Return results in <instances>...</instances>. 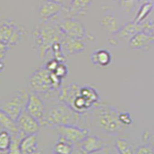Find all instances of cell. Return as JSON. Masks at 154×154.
<instances>
[{
    "mask_svg": "<svg viewBox=\"0 0 154 154\" xmlns=\"http://www.w3.org/2000/svg\"><path fill=\"white\" fill-rule=\"evenodd\" d=\"M80 94L91 105L94 106L99 100V94L94 87L91 86H83L80 88Z\"/></svg>",
    "mask_w": 154,
    "mask_h": 154,
    "instance_id": "cell-22",
    "label": "cell"
},
{
    "mask_svg": "<svg viewBox=\"0 0 154 154\" xmlns=\"http://www.w3.org/2000/svg\"><path fill=\"white\" fill-rule=\"evenodd\" d=\"M116 147L119 154H136L134 146L126 139H118L116 141Z\"/></svg>",
    "mask_w": 154,
    "mask_h": 154,
    "instance_id": "cell-24",
    "label": "cell"
},
{
    "mask_svg": "<svg viewBox=\"0 0 154 154\" xmlns=\"http://www.w3.org/2000/svg\"><path fill=\"white\" fill-rule=\"evenodd\" d=\"M111 54L105 49H98L93 53V55L91 57V63L94 66H107L111 63Z\"/></svg>",
    "mask_w": 154,
    "mask_h": 154,
    "instance_id": "cell-20",
    "label": "cell"
},
{
    "mask_svg": "<svg viewBox=\"0 0 154 154\" xmlns=\"http://www.w3.org/2000/svg\"><path fill=\"white\" fill-rule=\"evenodd\" d=\"M151 21H144L143 23H136V22H129L125 24L123 27H122L115 34L116 36L122 38H125V40H130L133 36L136 35L139 32L146 31L147 32L149 25H150Z\"/></svg>",
    "mask_w": 154,
    "mask_h": 154,
    "instance_id": "cell-12",
    "label": "cell"
},
{
    "mask_svg": "<svg viewBox=\"0 0 154 154\" xmlns=\"http://www.w3.org/2000/svg\"><path fill=\"white\" fill-rule=\"evenodd\" d=\"M51 154H56V153H54V152H53V153H51Z\"/></svg>",
    "mask_w": 154,
    "mask_h": 154,
    "instance_id": "cell-36",
    "label": "cell"
},
{
    "mask_svg": "<svg viewBox=\"0 0 154 154\" xmlns=\"http://www.w3.org/2000/svg\"><path fill=\"white\" fill-rule=\"evenodd\" d=\"M79 144L81 148L88 154L97 152L104 147L102 141L94 135H88Z\"/></svg>",
    "mask_w": 154,
    "mask_h": 154,
    "instance_id": "cell-15",
    "label": "cell"
},
{
    "mask_svg": "<svg viewBox=\"0 0 154 154\" xmlns=\"http://www.w3.org/2000/svg\"><path fill=\"white\" fill-rule=\"evenodd\" d=\"M81 115L69 105L59 101L46 108V125L54 127L66 124L77 125L81 119Z\"/></svg>",
    "mask_w": 154,
    "mask_h": 154,
    "instance_id": "cell-3",
    "label": "cell"
},
{
    "mask_svg": "<svg viewBox=\"0 0 154 154\" xmlns=\"http://www.w3.org/2000/svg\"><path fill=\"white\" fill-rule=\"evenodd\" d=\"M71 154H88V153L84 151L83 149L81 148V146H78V147H74L73 151H72Z\"/></svg>",
    "mask_w": 154,
    "mask_h": 154,
    "instance_id": "cell-32",
    "label": "cell"
},
{
    "mask_svg": "<svg viewBox=\"0 0 154 154\" xmlns=\"http://www.w3.org/2000/svg\"><path fill=\"white\" fill-rule=\"evenodd\" d=\"M154 42V38L149 33L143 31L139 32L129 40V46L134 50L143 49Z\"/></svg>",
    "mask_w": 154,
    "mask_h": 154,
    "instance_id": "cell-14",
    "label": "cell"
},
{
    "mask_svg": "<svg viewBox=\"0 0 154 154\" xmlns=\"http://www.w3.org/2000/svg\"><path fill=\"white\" fill-rule=\"evenodd\" d=\"M61 62H59L58 60L54 59V58H51L50 60H48L46 62V64H45V66L47 67L48 69H49L50 71H54L56 69V67L58 66V65L60 64Z\"/></svg>",
    "mask_w": 154,
    "mask_h": 154,
    "instance_id": "cell-29",
    "label": "cell"
},
{
    "mask_svg": "<svg viewBox=\"0 0 154 154\" xmlns=\"http://www.w3.org/2000/svg\"><path fill=\"white\" fill-rule=\"evenodd\" d=\"M119 119H120V122H122L126 127L129 126V125H131L132 122H133L131 115H130L128 112H123V111H120V113H119Z\"/></svg>",
    "mask_w": 154,
    "mask_h": 154,
    "instance_id": "cell-28",
    "label": "cell"
},
{
    "mask_svg": "<svg viewBox=\"0 0 154 154\" xmlns=\"http://www.w3.org/2000/svg\"><path fill=\"white\" fill-rule=\"evenodd\" d=\"M12 141V134L2 129L1 134H0V150H1V153H9Z\"/></svg>",
    "mask_w": 154,
    "mask_h": 154,
    "instance_id": "cell-25",
    "label": "cell"
},
{
    "mask_svg": "<svg viewBox=\"0 0 154 154\" xmlns=\"http://www.w3.org/2000/svg\"><path fill=\"white\" fill-rule=\"evenodd\" d=\"M136 154H154V151L150 146H142L136 149Z\"/></svg>",
    "mask_w": 154,
    "mask_h": 154,
    "instance_id": "cell-30",
    "label": "cell"
},
{
    "mask_svg": "<svg viewBox=\"0 0 154 154\" xmlns=\"http://www.w3.org/2000/svg\"><path fill=\"white\" fill-rule=\"evenodd\" d=\"M61 43L65 54H69V55L79 54V53H82L85 49V43L83 40H80V38H70L63 35Z\"/></svg>",
    "mask_w": 154,
    "mask_h": 154,
    "instance_id": "cell-13",
    "label": "cell"
},
{
    "mask_svg": "<svg viewBox=\"0 0 154 154\" xmlns=\"http://www.w3.org/2000/svg\"><path fill=\"white\" fill-rule=\"evenodd\" d=\"M136 1L137 0H119V4L122 6V9L127 14L133 9Z\"/></svg>",
    "mask_w": 154,
    "mask_h": 154,
    "instance_id": "cell-27",
    "label": "cell"
},
{
    "mask_svg": "<svg viewBox=\"0 0 154 154\" xmlns=\"http://www.w3.org/2000/svg\"><path fill=\"white\" fill-rule=\"evenodd\" d=\"M58 25H59L60 30L64 36L80 38V40H84V38H88L84 24L72 17H66L64 18L59 17L58 18Z\"/></svg>",
    "mask_w": 154,
    "mask_h": 154,
    "instance_id": "cell-7",
    "label": "cell"
},
{
    "mask_svg": "<svg viewBox=\"0 0 154 154\" xmlns=\"http://www.w3.org/2000/svg\"><path fill=\"white\" fill-rule=\"evenodd\" d=\"M120 111L111 106H98L94 109V117L101 130L109 134L120 132L126 126L119 119Z\"/></svg>",
    "mask_w": 154,
    "mask_h": 154,
    "instance_id": "cell-4",
    "label": "cell"
},
{
    "mask_svg": "<svg viewBox=\"0 0 154 154\" xmlns=\"http://www.w3.org/2000/svg\"><path fill=\"white\" fill-rule=\"evenodd\" d=\"M147 33H149L150 35L154 38V21L150 22V25H149V28L147 30Z\"/></svg>",
    "mask_w": 154,
    "mask_h": 154,
    "instance_id": "cell-34",
    "label": "cell"
},
{
    "mask_svg": "<svg viewBox=\"0 0 154 154\" xmlns=\"http://www.w3.org/2000/svg\"><path fill=\"white\" fill-rule=\"evenodd\" d=\"M73 149V143L60 136L53 148V152L56 154H71Z\"/></svg>",
    "mask_w": 154,
    "mask_h": 154,
    "instance_id": "cell-21",
    "label": "cell"
},
{
    "mask_svg": "<svg viewBox=\"0 0 154 154\" xmlns=\"http://www.w3.org/2000/svg\"><path fill=\"white\" fill-rule=\"evenodd\" d=\"M29 94L30 93H28L25 89L17 91L14 94L1 101L0 110L10 116L13 119L17 120L21 113L26 109Z\"/></svg>",
    "mask_w": 154,
    "mask_h": 154,
    "instance_id": "cell-6",
    "label": "cell"
},
{
    "mask_svg": "<svg viewBox=\"0 0 154 154\" xmlns=\"http://www.w3.org/2000/svg\"><path fill=\"white\" fill-rule=\"evenodd\" d=\"M52 72H54V73L58 77H59V78H61L63 80L67 74V67H66V66L64 64V63H60V64L58 65V66L56 67V69L54 71H52Z\"/></svg>",
    "mask_w": 154,
    "mask_h": 154,
    "instance_id": "cell-26",
    "label": "cell"
},
{
    "mask_svg": "<svg viewBox=\"0 0 154 154\" xmlns=\"http://www.w3.org/2000/svg\"><path fill=\"white\" fill-rule=\"evenodd\" d=\"M25 110L33 116L41 125H46V105L40 94L31 91Z\"/></svg>",
    "mask_w": 154,
    "mask_h": 154,
    "instance_id": "cell-9",
    "label": "cell"
},
{
    "mask_svg": "<svg viewBox=\"0 0 154 154\" xmlns=\"http://www.w3.org/2000/svg\"><path fill=\"white\" fill-rule=\"evenodd\" d=\"M20 149L22 154H35L38 150V142L36 134L27 135L21 140Z\"/></svg>",
    "mask_w": 154,
    "mask_h": 154,
    "instance_id": "cell-18",
    "label": "cell"
},
{
    "mask_svg": "<svg viewBox=\"0 0 154 154\" xmlns=\"http://www.w3.org/2000/svg\"><path fill=\"white\" fill-rule=\"evenodd\" d=\"M93 154H112L111 153V151L109 150V148H107V147H103L101 150H99V151H97V152H94V153H93Z\"/></svg>",
    "mask_w": 154,
    "mask_h": 154,
    "instance_id": "cell-33",
    "label": "cell"
},
{
    "mask_svg": "<svg viewBox=\"0 0 154 154\" xmlns=\"http://www.w3.org/2000/svg\"><path fill=\"white\" fill-rule=\"evenodd\" d=\"M63 34L58 25V18L49 21H41L33 32L34 48L42 59L51 53V48L56 42H61Z\"/></svg>",
    "mask_w": 154,
    "mask_h": 154,
    "instance_id": "cell-1",
    "label": "cell"
},
{
    "mask_svg": "<svg viewBox=\"0 0 154 154\" xmlns=\"http://www.w3.org/2000/svg\"><path fill=\"white\" fill-rule=\"evenodd\" d=\"M50 1L56 2V3H59V4L63 5L64 7L69 8V5H70L71 0H50Z\"/></svg>",
    "mask_w": 154,
    "mask_h": 154,
    "instance_id": "cell-31",
    "label": "cell"
},
{
    "mask_svg": "<svg viewBox=\"0 0 154 154\" xmlns=\"http://www.w3.org/2000/svg\"><path fill=\"white\" fill-rule=\"evenodd\" d=\"M148 141L150 142V143L152 144V146H154V132L151 133L150 135H149V137H148Z\"/></svg>",
    "mask_w": 154,
    "mask_h": 154,
    "instance_id": "cell-35",
    "label": "cell"
},
{
    "mask_svg": "<svg viewBox=\"0 0 154 154\" xmlns=\"http://www.w3.org/2000/svg\"><path fill=\"white\" fill-rule=\"evenodd\" d=\"M59 136L69 140L73 143H80L89 135V129L81 128L78 125H59L56 126Z\"/></svg>",
    "mask_w": 154,
    "mask_h": 154,
    "instance_id": "cell-10",
    "label": "cell"
},
{
    "mask_svg": "<svg viewBox=\"0 0 154 154\" xmlns=\"http://www.w3.org/2000/svg\"><path fill=\"white\" fill-rule=\"evenodd\" d=\"M17 126L21 132L26 135L37 134L40 129L41 124L38 120L29 114L26 110H24L17 119Z\"/></svg>",
    "mask_w": 154,
    "mask_h": 154,
    "instance_id": "cell-11",
    "label": "cell"
},
{
    "mask_svg": "<svg viewBox=\"0 0 154 154\" xmlns=\"http://www.w3.org/2000/svg\"><path fill=\"white\" fill-rule=\"evenodd\" d=\"M91 2V0H71L69 7L67 8V17L83 16L88 12Z\"/></svg>",
    "mask_w": 154,
    "mask_h": 154,
    "instance_id": "cell-16",
    "label": "cell"
},
{
    "mask_svg": "<svg viewBox=\"0 0 154 154\" xmlns=\"http://www.w3.org/2000/svg\"><path fill=\"white\" fill-rule=\"evenodd\" d=\"M26 30L22 25L11 18L2 19L0 23V43L9 49L16 46L25 36Z\"/></svg>",
    "mask_w": 154,
    "mask_h": 154,
    "instance_id": "cell-5",
    "label": "cell"
},
{
    "mask_svg": "<svg viewBox=\"0 0 154 154\" xmlns=\"http://www.w3.org/2000/svg\"><path fill=\"white\" fill-rule=\"evenodd\" d=\"M66 8L63 5L50 0H42L38 5V17L41 21H49L60 16L66 17Z\"/></svg>",
    "mask_w": 154,
    "mask_h": 154,
    "instance_id": "cell-8",
    "label": "cell"
},
{
    "mask_svg": "<svg viewBox=\"0 0 154 154\" xmlns=\"http://www.w3.org/2000/svg\"><path fill=\"white\" fill-rule=\"evenodd\" d=\"M153 9V3L151 1H146L142 4V6L140 7L138 13L136 14V17L134 18V22L136 23H143L146 21V18L151 12Z\"/></svg>",
    "mask_w": 154,
    "mask_h": 154,
    "instance_id": "cell-23",
    "label": "cell"
},
{
    "mask_svg": "<svg viewBox=\"0 0 154 154\" xmlns=\"http://www.w3.org/2000/svg\"><path fill=\"white\" fill-rule=\"evenodd\" d=\"M28 86L33 93L40 95H49L54 91H59L62 87V79L45 66H42L30 75Z\"/></svg>",
    "mask_w": 154,
    "mask_h": 154,
    "instance_id": "cell-2",
    "label": "cell"
},
{
    "mask_svg": "<svg viewBox=\"0 0 154 154\" xmlns=\"http://www.w3.org/2000/svg\"><path fill=\"white\" fill-rule=\"evenodd\" d=\"M0 124H1L2 129L10 132L12 134V136H16V135L20 133V130H19L17 126V120L13 119L10 116H8L1 110H0Z\"/></svg>",
    "mask_w": 154,
    "mask_h": 154,
    "instance_id": "cell-17",
    "label": "cell"
},
{
    "mask_svg": "<svg viewBox=\"0 0 154 154\" xmlns=\"http://www.w3.org/2000/svg\"><path fill=\"white\" fill-rule=\"evenodd\" d=\"M100 24L105 30H107L111 34H116L119 30L118 19L112 14H105L100 18Z\"/></svg>",
    "mask_w": 154,
    "mask_h": 154,
    "instance_id": "cell-19",
    "label": "cell"
}]
</instances>
